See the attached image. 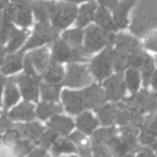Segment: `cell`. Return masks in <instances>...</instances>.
I'll return each instance as SVG.
<instances>
[{
    "label": "cell",
    "instance_id": "cell-1",
    "mask_svg": "<svg viewBox=\"0 0 157 157\" xmlns=\"http://www.w3.org/2000/svg\"><path fill=\"white\" fill-rule=\"evenodd\" d=\"M115 48L113 56V65L117 71H123L130 66L140 67L145 60L146 53L136 38L129 34L119 33L114 37Z\"/></svg>",
    "mask_w": 157,
    "mask_h": 157
},
{
    "label": "cell",
    "instance_id": "cell-2",
    "mask_svg": "<svg viewBox=\"0 0 157 157\" xmlns=\"http://www.w3.org/2000/svg\"><path fill=\"white\" fill-rule=\"evenodd\" d=\"M114 37H115L114 32H108L96 23L88 25L85 29L83 47L91 54L108 45H112L114 43Z\"/></svg>",
    "mask_w": 157,
    "mask_h": 157
},
{
    "label": "cell",
    "instance_id": "cell-3",
    "mask_svg": "<svg viewBox=\"0 0 157 157\" xmlns=\"http://www.w3.org/2000/svg\"><path fill=\"white\" fill-rule=\"evenodd\" d=\"M77 12H78V7L75 4H71L64 0L55 2L50 15V23L58 31L64 29L69 25H71L74 21H76Z\"/></svg>",
    "mask_w": 157,
    "mask_h": 157
},
{
    "label": "cell",
    "instance_id": "cell-4",
    "mask_svg": "<svg viewBox=\"0 0 157 157\" xmlns=\"http://www.w3.org/2000/svg\"><path fill=\"white\" fill-rule=\"evenodd\" d=\"M56 38H58V29L52 23H49V21L38 22L34 26V29H33L31 38L23 45L22 50L25 52L28 49H33L36 47H40L45 43H50L53 40H56Z\"/></svg>",
    "mask_w": 157,
    "mask_h": 157
},
{
    "label": "cell",
    "instance_id": "cell-5",
    "mask_svg": "<svg viewBox=\"0 0 157 157\" xmlns=\"http://www.w3.org/2000/svg\"><path fill=\"white\" fill-rule=\"evenodd\" d=\"M113 56H114V50L112 45H108L103 48V50L92 59L90 69H91V72L96 76V78L103 80L112 74V69L114 66Z\"/></svg>",
    "mask_w": 157,
    "mask_h": 157
},
{
    "label": "cell",
    "instance_id": "cell-6",
    "mask_svg": "<svg viewBox=\"0 0 157 157\" xmlns=\"http://www.w3.org/2000/svg\"><path fill=\"white\" fill-rule=\"evenodd\" d=\"M123 103L130 109L137 110L140 113L155 112L157 110V92L150 93L147 91H142L126 98Z\"/></svg>",
    "mask_w": 157,
    "mask_h": 157
},
{
    "label": "cell",
    "instance_id": "cell-7",
    "mask_svg": "<svg viewBox=\"0 0 157 157\" xmlns=\"http://www.w3.org/2000/svg\"><path fill=\"white\" fill-rule=\"evenodd\" d=\"M92 81L88 69L85 65L70 64L67 67V74L64 78V85L69 87H82Z\"/></svg>",
    "mask_w": 157,
    "mask_h": 157
},
{
    "label": "cell",
    "instance_id": "cell-8",
    "mask_svg": "<svg viewBox=\"0 0 157 157\" xmlns=\"http://www.w3.org/2000/svg\"><path fill=\"white\" fill-rule=\"evenodd\" d=\"M63 101L66 108V112L71 114H78L83 109L88 108L87 98L85 91H64L63 92Z\"/></svg>",
    "mask_w": 157,
    "mask_h": 157
},
{
    "label": "cell",
    "instance_id": "cell-9",
    "mask_svg": "<svg viewBox=\"0 0 157 157\" xmlns=\"http://www.w3.org/2000/svg\"><path fill=\"white\" fill-rule=\"evenodd\" d=\"M137 0H119V2L115 5V7L112 10L113 18L115 21V25L118 29H124L130 23V11L136 5Z\"/></svg>",
    "mask_w": 157,
    "mask_h": 157
},
{
    "label": "cell",
    "instance_id": "cell-10",
    "mask_svg": "<svg viewBox=\"0 0 157 157\" xmlns=\"http://www.w3.org/2000/svg\"><path fill=\"white\" fill-rule=\"evenodd\" d=\"M105 88V98L110 101H119L124 97L125 93V82L123 75L118 72L117 75L110 76L104 81Z\"/></svg>",
    "mask_w": 157,
    "mask_h": 157
},
{
    "label": "cell",
    "instance_id": "cell-11",
    "mask_svg": "<svg viewBox=\"0 0 157 157\" xmlns=\"http://www.w3.org/2000/svg\"><path fill=\"white\" fill-rule=\"evenodd\" d=\"M15 78L16 82L20 85L21 92L26 99L28 101L38 99V76H31L25 72L23 75Z\"/></svg>",
    "mask_w": 157,
    "mask_h": 157
},
{
    "label": "cell",
    "instance_id": "cell-12",
    "mask_svg": "<svg viewBox=\"0 0 157 157\" xmlns=\"http://www.w3.org/2000/svg\"><path fill=\"white\" fill-rule=\"evenodd\" d=\"M93 22L96 25H98L99 27H102L103 29L108 31V32H117L118 31V27L115 25V21L113 18V13H112V10H109L108 7L105 6H102V5H98L97 10H96V13H94V20Z\"/></svg>",
    "mask_w": 157,
    "mask_h": 157
},
{
    "label": "cell",
    "instance_id": "cell-13",
    "mask_svg": "<svg viewBox=\"0 0 157 157\" xmlns=\"http://www.w3.org/2000/svg\"><path fill=\"white\" fill-rule=\"evenodd\" d=\"M54 5L55 2L53 0H32L31 9L38 22H47L50 20Z\"/></svg>",
    "mask_w": 157,
    "mask_h": 157
},
{
    "label": "cell",
    "instance_id": "cell-14",
    "mask_svg": "<svg viewBox=\"0 0 157 157\" xmlns=\"http://www.w3.org/2000/svg\"><path fill=\"white\" fill-rule=\"evenodd\" d=\"M97 7H98V4L96 0L82 4L78 7V12H77V17H76L77 27L83 28V27H87L88 25H91V22L94 20V13H96Z\"/></svg>",
    "mask_w": 157,
    "mask_h": 157
},
{
    "label": "cell",
    "instance_id": "cell-15",
    "mask_svg": "<svg viewBox=\"0 0 157 157\" xmlns=\"http://www.w3.org/2000/svg\"><path fill=\"white\" fill-rule=\"evenodd\" d=\"M156 137H157V114H152L147 117V119L142 124L140 141L145 145H150L153 144Z\"/></svg>",
    "mask_w": 157,
    "mask_h": 157
},
{
    "label": "cell",
    "instance_id": "cell-16",
    "mask_svg": "<svg viewBox=\"0 0 157 157\" xmlns=\"http://www.w3.org/2000/svg\"><path fill=\"white\" fill-rule=\"evenodd\" d=\"M71 53H72V47L69 45L63 38L54 40L53 45V52H52V59L63 63V61H70L71 60Z\"/></svg>",
    "mask_w": 157,
    "mask_h": 157
},
{
    "label": "cell",
    "instance_id": "cell-17",
    "mask_svg": "<svg viewBox=\"0 0 157 157\" xmlns=\"http://www.w3.org/2000/svg\"><path fill=\"white\" fill-rule=\"evenodd\" d=\"M137 134H139V128L135 125L128 124V125H123L121 128V140L129 147L130 153H135L136 151L140 150L137 144Z\"/></svg>",
    "mask_w": 157,
    "mask_h": 157
},
{
    "label": "cell",
    "instance_id": "cell-18",
    "mask_svg": "<svg viewBox=\"0 0 157 157\" xmlns=\"http://www.w3.org/2000/svg\"><path fill=\"white\" fill-rule=\"evenodd\" d=\"M27 56L31 59L36 70L39 72H44L50 63L49 61V52L47 48H39V49L32 50Z\"/></svg>",
    "mask_w": 157,
    "mask_h": 157
},
{
    "label": "cell",
    "instance_id": "cell-19",
    "mask_svg": "<svg viewBox=\"0 0 157 157\" xmlns=\"http://www.w3.org/2000/svg\"><path fill=\"white\" fill-rule=\"evenodd\" d=\"M23 64V50L18 53H11L7 56H5V60L1 65V72L2 74H13L17 70L21 69Z\"/></svg>",
    "mask_w": 157,
    "mask_h": 157
},
{
    "label": "cell",
    "instance_id": "cell-20",
    "mask_svg": "<svg viewBox=\"0 0 157 157\" xmlns=\"http://www.w3.org/2000/svg\"><path fill=\"white\" fill-rule=\"evenodd\" d=\"M34 115V107L27 102L21 103L16 108H13L9 114L11 120H32Z\"/></svg>",
    "mask_w": 157,
    "mask_h": 157
},
{
    "label": "cell",
    "instance_id": "cell-21",
    "mask_svg": "<svg viewBox=\"0 0 157 157\" xmlns=\"http://www.w3.org/2000/svg\"><path fill=\"white\" fill-rule=\"evenodd\" d=\"M43 77H44V80L48 83H55L56 85V83H59L63 80V77H64V70H63L61 65L58 61L53 60V61L49 63L48 67L43 72Z\"/></svg>",
    "mask_w": 157,
    "mask_h": 157
},
{
    "label": "cell",
    "instance_id": "cell-22",
    "mask_svg": "<svg viewBox=\"0 0 157 157\" xmlns=\"http://www.w3.org/2000/svg\"><path fill=\"white\" fill-rule=\"evenodd\" d=\"M49 128L52 130H54L58 134H69L71 131V129L74 128V123L70 118H65V117H59V115H54L50 121L48 123Z\"/></svg>",
    "mask_w": 157,
    "mask_h": 157
},
{
    "label": "cell",
    "instance_id": "cell-23",
    "mask_svg": "<svg viewBox=\"0 0 157 157\" xmlns=\"http://www.w3.org/2000/svg\"><path fill=\"white\" fill-rule=\"evenodd\" d=\"M20 134L29 140H38L40 137V135L44 132V129L40 124L38 123H29V124H18L15 126Z\"/></svg>",
    "mask_w": 157,
    "mask_h": 157
},
{
    "label": "cell",
    "instance_id": "cell-24",
    "mask_svg": "<svg viewBox=\"0 0 157 157\" xmlns=\"http://www.w3.org/2000/svg\"><path fill=\"white\" fill-rule=\"evenodd\" d=\"M99 121L103 125H110L113 124V121L117 119V114H118V107L114 104H107V105H102L96 108Z\"/></svg>",
    "mask_w": 157,
    "mask_h": 157
},
{
    "label": "cell",
    "instance_id": "cell-25",
    "mask_svg": "<svg viewBox=\"0 0 157 157\" xmlns=\"http://www.w3.org/2000/svg\"><path fill=\"white\" fill-rule=\"evenodd\" d=\"M63 39L71 47H80L82 45V42L85 39V31L81 27L65 31L63 33Z\"/></svg>",
    "mask_w": 157,
    "mask_h": 157
},
{
    "label": "cell",
    "instance_id": "cell-26",
    "mask_svg": "<svg viewBox=\"0 0 157 157\" xmlns=\"http://www.w3.org/2000/svg\"><path fill=\"white\" fill-rule=\"evenodd\" d=\"M27 38V31L26 29H17L15 28V31L12 32L9 42H7V45H6V50L9 53H13L15 50H17L26 40Z\"/></svg>",
    "mask_w": 157,
    "mask_h": 157
},
{
    "label": "cell",
    "instance_id": "cell-27",
    "mask_svg": "<svg viewBox=\"0 0 157 157\" xmlns=\"http://www.w3.org/2000/svg\"><path fill=\"white\" fill-rule=\"evenodd\" d=\"M115 129L114 128H103L97 130L92 136L93 145H108L112 139L115 137Z\"/></svg>",
    "mask_w": 157,
    "mask_h": 157
},
{
    "label": "cell",
    "instance_id": "cell-28",
    "mask_svg": "<svg viewBox=\"0 0 157 157\" xmlns=\"http://www.w3.org/2000/svg\"><path fill=\"white\" fill-rule=\"evenodd\" d=\"M98 121L96 118H93V115L88 112L86 113H82L78 118H77V126L80 129L81 132H85V134H90L93 131V129L97 126Z\"/></svg>",
    "mask_w": 157,
    "mask_h": 157
},
{
    "label": "cell",
    "instance_id": "cell-29",
    "mask_svg": "<svg viewBox=\"0 0 157 157\" xmlns=\"http://www.w3.org/2000/svg\"><path fill=\"white\" fill-rule=\"evenodd\" d=\"M32 15H33V12H32L31 6L17 7L13 23H16L17 26H20L22 28H26L32 23Z\"/></svg>",
    "mask_w": 157,
    "mask_h": 157
},
{
    "label": "cell",
    "instance_id": "cell-30",
    "mask_svg": "<svg viewBox=\"0 0 157 157\" xmlns=\"http://www.w3.org/2000/svg\"><path fill=\"white\" fill-rule=\"evenodd\" d=\"M155 63H156V60L146 53L145 60H144L142 65L140 66V69H141V75H142V81H144V85H145V86H147V85L151 82L152 76H153V74H155V71H156V70H155Z\"/></svg>",
    "mask_w": 157,
    "mask_h": 157
},
{
    "label": "cell",
    "instance_id": "cell-31",
    "mask_svg": "<svg viewBox=\"0 0 157 157\" xmlns=\"http://www.w3.org/2000/svg\"><path fill=\"white\" fill-rule=\"evenodd\" d=\"M63 108L60 104H54L52 102L49 103H40L37 108V114L42 120H45L49 117H54L59 113H61Z\"/></svg>",
    "mask_w": 157,
    "mask_h": 157
},
{
    "label": "cell",
    "instance_id": "cell-32",
    "mask_svg": "<svg viewBox=\"0 0 157 157\" xmlns=\"http://www.w3.org/2000/svg\"><path fill=\"white\" fill-rule=\"evenodd\" d=\"M125 82H126L128 88L131 92H136L137 91V88L140 86V71H139V67H134V66L128 67L126 74H125Z\"/></svg>",
    "mask_w": 157,
    "mask_h": 157
},
{
    "label": "cell",
    "instance_id": "cell-33",
    "mask_svg": "<svg viewBox=\"0 0 157 157\" xmlns=\"http://www.w3.org/2000/svg\"><path fill=\"white\" fill-rule=\"evenodd\" d=\"M40 94L44 101L55 102L59 98V86H56L55 83H42Z\"/></svg>",
    "mask_w": 157,
    "mask_h": 157
},
{
    "label": "cell",
    "instance_id": "cell-34",
    "mask_svg": "<svg viewBox=\"0 0 157 157\" xmlns=\"http://www.w3.org/2000/svg\"><path fill=\"white\" fill-rule=\"evenodd\" d=\"M16 78H10L6 83V92H5V108H10L12 104H15L18 99V91L15 86Z\"/></svg>",
    "mask_w": 157,
    "mask_h": 157
},
{
    "label": "cell",
    "instance_id": "cell-35",
    "mask_svg": "<svg viewBox=\"0 0 157 157\" xmlns=\"http://www.w3.org/2000/svg\"><path fill=\"white\" fill-rule=\"evenodd\" d=\"M108 146H109L112 153H113L115 157H123V156H126V155H132V153H130L129 147H128L126 144L121 140V137L119 139V137L115 136L114 139L110 140V142L108 144Z\"/></svg>",
    "mask_w": 157,
    "mask_h": 157
},
{
    "label": "cell",
    "instance_id": "cell-36",
    "mask_svg": "<svg viewBox=\"0 0 157 157\" xmlns=\"http://www.w3.org/2000/svg\"><path fill=\"white\" fill-rule=\"evenodd\" d=\"M76 151V147L75 145L71 142V140H59L54 144L53 146V155L54 156H59L60 153H71V152H75Z\"/></svg>",
    "mask_w": 157,
    "mask_h": 157
},
{
    "label": "cell",
    "instance_id": "cell-37",
    "mask_svg": "<svg viewBox=\"0 0 157 157\" xmlns=\"http://www.w3.org/2000/svg\"><path fill=\"white\" fill-rule=\"evenodd\" d=\"M15 25L13 22H10V21H2L0 23V44L4 45V44H7L12 32L15 31Z\"/></svg>",
    "mask_w": 157,
    "mask_h": 157
},
{
    "label": "cell",
    "instance_id": "cell-38",
    "mask_svg": "<svg viewBox=\"0 0 157 157\" xmlns=\"http://www.w3.org/2000/svg\"><path fill=\"white\" fill-rule=\"evenodd\" d=\"M32 150V144L28 140H17L13 145V152L17 157H23L28 155Z\"/></svg>",
    "mask_w": 157,
    "mask_h": 157
},
{
    "label": "cell",
    "instance_id": "cell-39",
    "mask_svg": "<svg viewBox=\"0 0 157 157\" xmlns=\"http://www.w3.org/2000/svg\"><path fill=\"white\" fill-rule=\"evenodd\" d=\"M142 47L150 52H155L157 53V29L150 31L142 42Z\"/></svg>",
    "mask_w": 157,
    "mask_h": 157
},
{
    "label": "cell",
    "instance_id": "cell-40",
    "mask_svg": "<svg viewBox=\"0 0 157 157\" xmlns=\"http://www.w3.org/2000/svg\"><path fill=\"white\" fill-rule=\"evenodd\" d=\"M56 134H58V132H55L54 130L50 129V130L43 132V134L40 135V137L37 140V142H38L43 148H47V147H49V146L55 141V139H56Z\"/></svg>",
    "mask_w": 157,
    "mask_h": 157
},
{
    "label": "cell",
    "instance_id": "cell-41",
    "mask_svg": "<svg viewBox=\"0 0 157 157\" xmlns=\"http://www.w3.org/2000/svg\"><path fill=\"white\" fill-rule=\"evenodd\" d=\"M93 157H112V151L108 145H93Z\"/></svg>",
    "mask_w": 157,
    "mask_h": 157
},
{
    "label": "cell",
    "instance_id": "cell-42",
    "mask_svg": "<svg viewBox=\"0 0 157 157\" xmlns=\"http://www.w3.org/2000/svg\"><path fill=\"white\" fill-rule=\"evenodd\" d=\"M21 136H22V135L20 134V131L15 128V129H10V130H7L6 134L4 135L2 140H4L5 142H16L17 140H20Z\"/></svg>",
    "mask_w": 157,
    "mask_h": 157
},
{
    "label": "cell",
    "instance_id": "cell-43",
    "mask_svg": "<svg viewBox=\"0 0 157 157\" xmlns=\"http://www.w3.org/2000/svg\"><path fill=\"white\" fill-rule=\"evenodd\" d=\"M11 126H12V124H11L10 117L1 115V118H0V136H1L4 132H6L7 130H10Z\"/></svg>",
    "mask_w": 157,
    "mask_h": 157
},
{
    "label": "cell",
    "instance_id": "cell-44",
    "mask_svg": "<svg viewBox=\"0 0 157 157\" xmlns=\"http://www.w3.org/2000/svg\"><path fill=\"white\" fill-rule=\"evenodd\" d=\"M23 67H25L26 74H28V75H31V76H38V75H37V70H36L34 65L32 64V61H31V59H29L28 56H26V58L23 59Z\"/></svg>",
    "mask_w": 157,
    "mask_h": 157
},
{
    "label": "cell",
    "instance_id": "cell-45",
    "mask_svg": "<svg viewBox=\"0 0 157 157\" xmlns=\"http://www.w3.org/2000/svg\"><path fill=\"white\" fill-rule=\"evenodd\" d=\"M77 151H78V155L81 157H92V152H91V147L88 146V144L86 141L81 142L77 145Z\"/></svg>",
    "mask_w": 157,
    "mask_h": 157
},
{
    "label": "cell",
    "instance_id": "cell-46",
    "mask_svg": "<svg viewBox=\"0 0 157 157\" xmlns=\"http://www.w3.org/2000/svg\"><path fill=\"white\" fill-rule=\"evenodd\" d=\"M98 5H102V6H105L108 7L109 10H113L115 7V5L119 2V0H96Z\"/></svg>",
    "mask_w": 157,
    "mask_h": 157
},
{
    "label": "cell",
    "instance_id": "cell-47",
    "mask_svg": "<svg viewBox=\"0 0 157 157\" xmlns=\"http://www.w3.org/2000/svg\"><path fill=\"white\" fill-rule=\"evenodd\" d=\"M69 139H70L71 141H74L76 145H78V144H81V142L86 141V140H85V136H83L81 132H78V131H76V132H72V134L69 136Z\"/></svg>",
    "mask_w": 157,
    "mask_h": 157
},
{
    "label": "cell",
    "instance_id": "cell-48",
    "mask_svg": "<svg viewBox=\"0 0 157 157\" xmlns=\"http://www.w3.org/2000/svg\"><path fill=\"white\" fill-rule=\"evenodd\" d=\"M9 2L15 5L16 7H23V6H31L32 0H9Z\"/></svg>",
    "mask_w": 157,
    "mask_h": 157
},
{
    "label": "cell",
    "instance_id": "cell-49",
    "mask_svg": "<svg viewBox=\"0 0 157 157\" xmlns=\"http://www.w3.org/2000/svg\"><path fill=\"white\" fill-rule=\"evenodd\" d=\"M136 157H155V155L150 148H142L137 151Z\"/></svg>",
    "mask_w": 157,
    "mask_h": 157
},
{
    "label": "cell",
    "instance_id": "cell-50",
    "mask_svg": "<svg viewBox=\"0 0 157 157\" xmlns=\"http://www.w3.org/2000/svg\"><path fill=\"white\" fill-rule=\"evenodd\" d=\"M27 157H45V150H44V148L34 150V151L29 152V155H28Z\"/></svg>",
    "mask_w": 157,
    "mask_h": 157
},
{
    "label": "cell",
    "instance_id": "cell-51",
    "mask_svg": "<svg viewBox=\"0 0 157 157\" xmlns=\"http://www.w3.org/2000/svg\"><path fill=\"white\" fill-rule=\"evenodd\" d=\"M6 48H4V45L0 44V65H2L4 60H5V53H6Z\"/></svg>",
    "mask_w": 157,
    "mask_h": 157
},
{
    "label": "cell",
    "instance_id": "cell-52",
    "mask_svg": "<svg viewBox=\"0 0 157 157\" xmlns=\"http://www.w3.org/2000/svg\"><path fill=\"white\" fill-rule=\"evenodd\" d=\"M64 1H67V2H71V4L78 5V4H85V2H88V1H92V0H64Z\"/></svg>",
    "mask_w": 157,
    "mask_h": 157
},
{
    "label": "cell",
    "instance_id": "cell-53",
    "mask_svg": "<svg viewBox=\"0 0 157 157\" xmlns=\"http://www.w3.org/2000/svg\"><path fill=\"white\" fill-rule=\"evenodd\" d=\"M151 83H152V86H153V88H156V90H157V70L155 71V74H153V76H152V80H151Z\"/></svg>",
    "mask_w": 157,
    "mask_h": 157
},
{
    "label": "cell",
    "instance_id": "cell-54",
    "mask_svg": "<svg viewBox=\"0 0 157 157\" xmlns=\"http://www.w3.org/2000/svg\"><path fill=\"white\" fill-rule=\"evenodd\" d=\"M5 83V78L2 77V75H0V94H1V91H2V86Z\"/></svg>",
    "mask_w": 157,
    "mask_h": 157
},
{
    "label": "cell",
    "instance_id": "cell-55",
    "mask_svg": "<svg viewBox=\"0 0 157 157\" xmlns=\"http://www.w3.org/2000/svg\"><path fill=\"white\" fill-rule=\"evenodd\" d=\"M152 147H153V150L157 152V140H155V141H153V144H152Z\"/></svg>",
    "mask_w": 157,
    "mask_h": 157
},
{
    "label": "cell",
    "instance_id": "cell-56",
    "mask_svg": "<svg viewBox=\"0 0 157 157\" xmlns=\"http://www.w3.org/2000/svg\"><path fill=\"white\" fill-rule=\"evenodd\" d=\"M2 22V10L0 9V23Z\"/></svg>",
    "mask_w": 157,
    "mask_h": 157
},
{
    "label": "cell",
    "instance_id": "cell-57",
    "mask_svg": "<svg viewBox=\"0 0 157 157\" xmlns=\"http://www.w3.org/2000/svg\"><path fill=\"white\" fill-rule=\"evenodd\" d=\"M123 157H132V155H126V156H123Z\"/></svg>",
    "mask_w": 157,
    "mask_h": 157
},
{
    "label": "cell",
    "instance_id": "cell-58",
    "mask_svg": "<svg viewBox=\"0 0 157 157\" xmlns=\"http://www.w3.org/2000/svg\"><path fill=\"white\" fill-rule=\"evenodd\" d=\"M155 60H156V64H157V58H155Z\"/></svg>",
    "mask_w": 157,
    "mask_h": 157
}]
</instances>
